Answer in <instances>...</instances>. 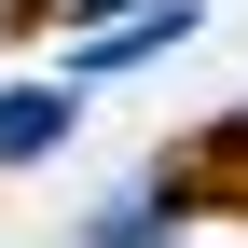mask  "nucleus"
I'll return each mask as SVG.
<instances>
[{"label":"nucleus","mask_w":248,"mask_h":248,"mask_svg":"<svg viewBox=\"0 0 248 248\" xmlns=\"http://www.w3.org/2000/svg\"><path fill=\"white\" fill-rule=\"evenodd\" d=\"M166 193H179V207H221V221H248V124L179 138V152H166Z\"/></svg>","instance_id":"obj_1"}]
</instances>
